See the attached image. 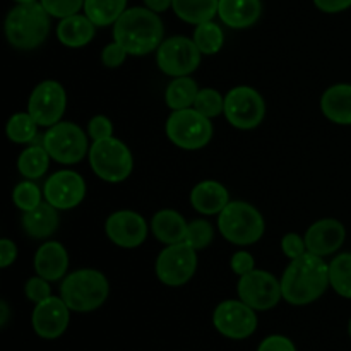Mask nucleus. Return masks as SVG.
Listing matches in <instances>:
<instances>
[{"mask_svg": "<svg viewBox=\"0 0 351 351\" xmlns=\"http://www.w3.org/2000/svg\"><path fill=\"white\" fill-rule=\"evenodd\" d=\"M329 287V264L321 256L305 252L293 259L281 278L283 300L291 305H308L319 300Z\"/></svg>", "mask_w": 351, "mask_h": 351, "instance_id": "nucleus-1", "label": "nucleus"}, {"mask_svg": "<svg viewBox=\"0 0 351 351\" xmlns=\"http://www.w3.org/2000/svg\"><path fill=\"white\" fill-rule=\"evenodd\" d=\"M163 23L147 7L127 9L113 24V40L129 55H147L163 43Z\"/></svg>", "mask_w": 351, "mask_h": 351, "instance_id": "nucleus-2", "label": "nucleus"}, {"mask_svg": "<svg viewBox=\"0 0 351 351\" xmlns=\"http://www.w3.org/2000/svg\"><path fill=\"white\" fill-rule=\"evenodd\" d=\"M50 17L41 2L17 3L5 17L7 41L17 50H34L48 38Z\"/></svg>", "mask_w": 351, "mask_h": 351, "instance_id": "nucleus-3", "label": "nucleus"}, {"mask_svg": "<svg viewBox=\"0 0 351 351\" xmlns=\"http://www.w3.org/2000/svg\"><path fill=\"white\" fill-rule=\"evenodd\" d=\"M110 295V283L96 269H79L65 276L60 287L62 300L72 312H93L101 307Z\"/></svg>", "mask_w": 351, "mask_h": 351, "instance_id": "nucleus-4", "label": "nucleus"}, {"mask_svg": "<svg viewBox=\"0 0 351 351\" xmlns=\"http://www.w3.org/2000/svg\"><path fill=\"white\" fill-rule=\"evenodd\" d=\"M218 228L230 243L242 247L259 242L266 230V223L252 204L233 201L219 213Z\"/></svg>", "mask_w": 351, "mask_h": 351, "instance_id": "nucleus-5", "label": "nucleus"}, {"mask_svg": "<svg viewBox=\"0 0 351 351\" xmlns=\"http://www.w3.org/2000/svg\"><path fill=\"white\" fill-rule=\"evenodd\" d=\"M89 165L101 180L119 184L132 173L134 160L129 147L115 137L95 141L89 147Z\"/></svg>", "mask_w": 351, "mask_h": 351, "instance_id": "nucleus-6", "label": "nucleus"}, {"mask_svg": "<svg viewBox=\"0 0 351 351\" xmlns=\"http://www.w3.org/2000/svg\"><path fill=\"white\" fill-rule=\"evenodd\" d=\"M168 139L185 151L202 149L213 137L211 119L195 108L175 110L167 120Z\"/></svg>", "mask_w": 351, "mask_h": 351, "instance_id": "nucleus-7", "label": "nucleus"}, {"mask_svg": "<svg viewBox=\"0 0 351 351\" xmlns=\"http://www.w3.org/2000/svg\"><path fill=\"white\" fill-rule=\"evenodd\" d=\"M197 250L187 242L167 245L156 259V276L171 288L184 287L192 280L197 269Z\"/></svg>", "mask_w": 351, "mask_h": 351, "instance_id": "nucleus-8", "label": "nucleus"}, {"mask_svg": "<svg viewBox=\"0 0 351 351\" xmlns=\"http://www.w3.org/2000/svg\"><path fill=\"white\" fill-rule=\"evenodd\" d=\"M43 147L50 158L62 165H75L88 153V137L79 125L72 122H58L43 136Z\"/></svg>", "mask_w": 351, "mask_h": 351, "instance_id": "nucleus-9", "label": "nucleus"}, {"mask_svg": "<svg viewBox=\"0 0 351 351\" xmlns=\"http://www.w3.org/2000/svg\"><path fill=\"white\" fill-rule=\"evenodd\" d=\"M225 113L230 125L240 130H250L261 125L266 115V103L261 93L249 86H239L225 96Z\"/></svg>", "mask_w": 351, "mask_h": 351, "instance_id": "nucleus-10", "label": "nucleus"}, {"mask_svg": "<svg viewBox=\"0 0 351 351\" xmlns=\"http://www.w3.org/2000/svg\"><path fill=\"white\" fill-rule=\"evenodd\" d=\"M201 55L194 40L187 36H171L158 47L156 64L163 74L170 77H184L199 67Z\"/></svg>", "mask_w": 351, "mask_h": 351, "instance_id": "nucleus-11", "label": "nucleus"}, {"mask_svg": "<svg viewBox=\"0 0 351 351\" xmlns=\"http://www.w3.org/2000/svg\"><path fill=\"white\" fill-rule=\"evenodd\" d=\"M237 291H239L240 300L245 302L256 312L271 311L283 298L281 281L263 269H254L240 276Z\"/></svg>", "mask_w": 351, "mask_h": 351, "instance_id": "nucleus-12", "label": "nucleus"}, {"mask_svg": "<svg viewBox=\"0 0 351 351\" xmlns=\"http://www.w3.org/2000/svg\"><path fill=\"white\" fill-rule=\"evenodd\" d=\"M213 324L216 331L228 339H247L256 332L257 315L242 300H225L215 308Z\"/></svg>", "mask_w": 351, "mask_h": 351, "instance_id": "nucleus-13", "label": "nucleus"}, {"mask_svg": "<svg viewBox=\"0 0 351 351\" xmlns=\"http://www.w3.org/2000/svg\"><path fill=\"white\" fill-rule=\"evenodd\" d=\"M67 106V95L60 82L43 81L33 89L27 101V112L38 125L51 127L62 120Z\"/></svg>", "mask_w": 351, "mask_h": 351, "instance_id": "nucleus-14", "label": "nucleus"}, {"mask_svg": "<svg viewBox=\"0 0 351 351\" xmlns=\"http://www.w3.org/2000/svg\"><path fill=\"white\" fill-rule=\"evenodd\" d=\"M43 195L53 208L67 211L84 201L86 182L75 171L60 170L45 182Z\"/></svg>", "mask_w": 351, "mask_h": 351, "instance_id": "nucleus-15", "label": "nucleus"}, {"mask_svg": "<svg viewBox=\"0 0 351 351\" xmlns=\"http://www.w3.org/2000/svg\"><path fill=\"white\" fill-rule=\"evenodd\" d=\"M71 322V308L62 297H50L40 302L31 315L34 332L43 339H57L67 331Z\"/></svg>", "mask_w": 351, "mask_h": 351, "instance_id": "nucleus-16", "label": "nucleus"}, {"mask_svg": "<svg viewBox=\"0 0 351 351\" xmlns=\"http://www.w3.org/2000/svg\"><path fill=\"white\" fill-rule=\"evenodd\" d=\"M105 233L117 247L136 249L147 239V223L139 213L117 211L106 219Z\"/></svg>", "mask_w": 351, "mask_h": 351, "instance_id": "nucleus-17", "label": "nucleus"}, {"mask_svg": "<svg viewBox=\"0 0 351 351\" xmlns=\"http://www.w3.org/2000/svg\"><path fill=\"white\" fill-rule=\"evenodd\" d=\"M346 239V230L341 221L332 218L319 219L305 233V243L308 252L315 256H329L341 249Z\"/></svg>", "mask_w": 351, "mask_h": 351, "instance_id": "nucleus-18", "label": "nucleus"}, {"mask_svg": "<svg viewBox=\"0 0 351 351\" xmlns=\"http://www.w3.org/2000/svg\"><path fill=\"white\" fill-rule=\"evenodd\" d=\"M34 269L47 281H58L69 269V254L58 242H47L36 250Z\"/></svg>", "mask_w": 351, "mask_h": 351, "instance_id": "nucleus-19", "label": "nucleus"}, {"mask_svg": "<svg viewBox=\"0 0 351 351\" xmlns=\"http://www.w3.org/2000/svg\"><path fill=\"white\" fill-rule=\"evenodd\" d=\"M191 204L204 216L219 215L230 204V195L225 185L215 180H204L191 192Z\"/></svg>", "mask_w": 351, "mask_h": 351, "instance_id": "nucleus-20", "label": "nucleus"}, {"mask_svg": "<svg viewBox=\"0 0 351 351\" xmlns=\"http://www.w3.org/2000/svg\"><path fill=\"white\" fill-rule=\"evenodd\" d=\"M263 12L261 0H219L218 16L228 27L243 29L257 23Z\"/></svg>", "mask_w": 351, "mask_h": 351, "instance_id": "nucleus-21", "label": "nucleus"}, {"mask_svg": "<svg viewBox=\"0 0 351 351\" xmlns=\"http://www.w3.org/2000/svg\"><path fill=\"white\" fill-rule=\"evenodd\" d=\"M326 119L338 125H351V84H335L321 98Z\"/></svg>", "mask_w": 351, "mask_h": 351, "instance_id": "nucleus-22", "label": "nucleus"}, {"mask_svg": "<svg viewBox=\"0 0 351 351\" xmlns=\"http://www.w3.org/2000/svg\"><path fill=\"white\" fill-rule=\"evenodd\" d=\"M96 24L88 16L74 14L62 19L57 26V38L69 48L86 47L95 38Z\"/></svg>", "mask_w": 351, "mask_h": 351, "instance_id": "nucleus-23", "label": "nucleus"}, {"mask_svg": "<svg viewBox=\"0 0 351 351\" xmlns=\"http://www.w3.org/2000/svg\"><path fill=\"white\" fill-rule=\"evenodd\" d=\"M189 223L185 221L180 213L173 209H161L151 219V232L160 242L171 245V243L185 242Z\"/></svg>", "mask_w": 351, "mask_h": 351, "instance_id": "nucleus-24", "label": "nucleus"}, {"mask_svg": "<svg viewBox=\"0 0 351 351\" xmlns=\"http://www.w3.org/2000/svg\"><path fill=\"white\" fill-rule=\"evenodd\" d=\"M58 209L53 208L50 202H41L33 211L24 213L23 228L33 239H47L53 235L58 228Z\"/></svg>", "mask_w": 351, "mask_h": 351, "instance_id": "nucleus-25", "label": "nucleus"}, {"mask_svg": "<svg viewBox=\"0 0 351 351\" xmlns=\"http://www.w3.org/2000/svg\"><path fill=\"white\" fill-rule=\"evenodd\" d=\"M219 0H173L175 14L189 24H202L213 21L218 14Z\"/></svg>", "mask_w": 351, "mask_h": 351, "instance_id": "nucleus-26", "label": "nucleus"}, {"mask_svg": "<svg viewBox=\"0 0 351 351\" xmlns=\"http://www.w3.org/2000/svg\"><path fill=\"white\" fill-rule=\"evenodd\" d=\"M127 10V0H84V14L96 26H110Z\"/></svg>", "mask_w": 351, "mask_h": 351, "instance_id": "nucleus-27", "label": "nucleus"}, {"mask_svg": "<svg viewBox=\"0 0 351 351\" xmlns=\"http://www.w3.org/2000/svg\"><path fill=\"white\" fill-rule=\"evenodd\" d=\"M199 88L195 84L194 79L189 75L184 77H175L173 81L168 84L167 93H165V101L171 110H185L194 106L195 98H197Z\"/></svg>", "mask_w": 351, "mask_h": 351, "instance_id": "nucleus-28", "label": "nucleus"}, {"mask_svg": "<svg viewBox=\"0 0 351 351\" xmlns=\"http://www.w3.org/2000/svg\"><path fill=\"white\" fill-rule=\"evenodd\" d=\"M48 165H50V154L45 149L43 144L26 147L17 158V170L27 180H36L43 177L48 170Z\"/></svg>", "mask_w": 351, "mask_h": 351, "instance_id": "nucleus-29", "label": "nucleus"}, {"mask_svg": "<svg viewBox=\"0 0 351 351\" xmlns=\"http://www.w3.org/2000/svg\"><path fill=\"white\" fill-rule=\"evenodd\" d=\"M329 285L343 298L351 300V254H339L329 264Z\"/></svg>", "mask_w": 351, "mask_h": 351, "instance_id": "nucleus-30", "label": "nucleus"}, {"mask_svg": "<svg viewBox=\"0 0 351 351\" xmlns=\"http://www.w3.org/2000/svg\"><path fill=\"white\" fill-rule=\"evenodd\" d=\"M192 40H194V43L197 45L201 53L215 55L223 48L225 34H223V29L218 26V24L213 23V21H208V23L197 24Z\"/></svg>", "mask_w": 351, "mask_h": 351, "instance_id": "nucleus-31", "label": "nucleus"}, {"mask_svg": "<svg viewBox=\"0 0 351 351\" xmlns=\"http://www.w3.org/2000/svg\"><path fill=\"white\" fill-rule=\"evenodd\" d=\"M38 127L40 125H38L36 120L31 117L29 112L26 113L21 112L10 117L9 122H7L5 132H7V137H9L12 143L26 144V143H31V141L36 137Z\"/></svg>", "mask_w": 351, "mask_h": 351, "instance_id": "nucleus-32", "label": "nucleus"}, {"mask_svg": "<svg viewBox=\"0 0 351 351\" xmlns=\"http://www.w3.org/2000/svg\"><path fill=\"white\" fill-rule=\"evenodd\" d=\"M194 108L206 115L208 119H215L225 110V98L216 89L204 88L199 89L197 98L194 101Z\"/></svg>", "mask_w": 351, "mask_h": 351, "instance_id": "nucleus-33", "label": "nucleus"}, {"mask_svg": "<svg viewBox=\"0 0 351 351\" xmlns=\"http://www.w3.org/2000/svg\"><path fill=\"white\" fill-rule=\"evenodd\" d=\"M12 201L21 211H33L34 208L41 204V191L36 184L26 180L16 185L12 192Z\"/></svg>", "mask_w": 351, "mask_h": 351, "instance_id": "nucleus-34", "label": "nucleus"}, {"mask_svg": "<svg viewBox=\"0 0 351 351\" xmlns=\"http://www.w3.org/2000/svg\"><path fill=\"white\" fill-rule=\"evenodd\" d=\"M213 239H215V230H213L209 221H206V219H194V221L189 223L185 242L194 247L195 250L206 249L208 245H211Z\"/></svg>", "mask_w": 351, "mask_h": 351, "instance_id": "nucleus-35", "label": "nucleus"}, {"mask_svg": "<svg viewBox=\"0 0 351 351\" xmlns=\"http://www.w3.org/2000/svg\"><path fill=\"white\" fill-rule=\"evenodd\" d=\"M41 5L47 9L51 17L65 19V17L77 14L84 7V0H41Z\"/></svg>", "mask_w": 351, "mask_h": 351, "instance_id": "nucleus-36", "label": "nucleus"}, {"mask_svg": "<svg viewBox=\"0 0 351 351\" xmlns=\"http://www.w3.org/2000/svg\"><path fill=\"white\" fill-rule=\"evenodd\" d=\"M48 283H50V281H47L41 276L29 278V280L26 281V287H24V293H26L27 300H31L33 304H40V302L50 298L51 288Z\"/></svg>", "mask_w": 351, "mask_h": 351, "instance_id": "nucleus-37", "label": "nucleus"}, {"mask_svg": "<svg viewBox=\"0 0 351 351\" xmlns=\"http://www.w3.org/2000/svg\"><path fill=\"white\" fill-rule=\"evenodd\" d=\"M281 250H283L285 256L290 261L298 259V257L304 256L307 250V243H305V239H302L298 233H287L281 240Z\"/></svg>", "mask_w": 351, "mask_h": 351, "instance_id": "nucleus-38", "label": "nucleus"}, {"mask_svg": "<svg viewBox=\"0 0 351 351\" xmlns=\"http://www.w3.org/2000/svg\"><path fill=\"white\" fill-rule=\"evenodd\" d=\"M88 134L91 136L93 141H103L108 139V137H113V125L112 122H110L108 117H93L88 123Z\"/></svg>", "mask_w": 351, "mask_h": 351, "instance_id": "nucleus-39", "label": "nucleus"}, {"mask_svg": "<svg viewBox=\"0 0 351 351\" xmlns=\"http://www.w3.org/2000/svg\"><path fill=\"white\" fill-rule=\"evenodd\" d=\"M127 55H129V53L125 51V48H123L122 45L117 43V41H113V43L106 45V47L103 48L101 62H103V65H105V67L117 69V67H120L123 62H125Z\"/></svg>", "mask_w": 351, "mask_h": 351, "instance_id": "nucleus-40", "label": "nucleus"}, {"mask_svg": "<svg viewBox=\"0 0 351 351\" xmlns=\"http://www.w3.org/2000/svg\"><path fill=\"white\" fill-rule=\"evenodd\" d=\"M257 351H297V348H295L293 341L287 336L273 335L261 341Z\"/></svg>", "mask_w": 351, "mask_h": 351, "instance_id": "nucleus-41", "label": "nucleus"}, {"mask_svg": "<svg viewBox=\"0 0 351 351\" xmlns=\"http://www.w3.org/2000/svg\"><path fill=\"white\" fill-rule=\"evenodd\" d=\"M230 266H232L233 273L239 274V276H243V274L250 273V271L256 269V261H254V257L250 256L249 252H243V250H240V252H237L235 256L232 257V263H230Z\"/></svg>", "mask_w": 351, "mask_h": 351, "instance_id": "nucleus-42", "label": "nucleus"}, {"mask_svg": "<svg viewBox=\"0 0 351 351\" xmlns=\"http://www.w3.org/2000/svg\"><path fill=\"white\" fill-rule=\"evenodd\" d=\"M17 259V247L12 240L2 239L0 240V267H9L14 261Z\"/></svg>", "mask_w": 351, "mask_h": 351, "instance_id": "nucleus-43", "label": "nucleus"}, {"mask_svg": "<svg viewBox=\"0 0 351 351\" xmlns=\"http://www.w3.org/2000/svg\"><path fill=\"white\" fill-rule=\"evenodd\" d=\"M314 3L319 10L328 14L343 12L351 7V0H314Z\"/></svg>", "mask_w": 351, "mask_h": 351, "instance_id": "nucleus-44", "label": "nucleus"}, {"mask_svg": "<svg viewBox=\"0 0 351 351\" xmlns=\"http://www.w3.org/2000/svg\"><path fill=\"white\" fill-rule=\"evenodd\" d=\"M144 3H146L147 9H151L153 12L158 14V12H165L168 7H171L173 0H144Z\"/></svg>", "mask_w": 351, "mask_h": 351, "instance_id": "nucleus-45", "label": "nucleus"}, {"mask_svg": "<svg viewBox=\"0 0 351 351\" xmlns=\"http://www.w3.org/2000/svg\"><path fill=\"white\" fill-rule=\"evenodd\" d=\"M9 315H10L9 305H7L5 300H2L0 302V328H5L7 321H9Z\"/></svg>", "mask_w": 351, "mask_h": 351, "instance_id": "nucleus-46", "label": "nucleus"}, {"mask_svg": "<svg viewBox=\"0 0 351 351\" xmlns=\"http://www.w3.org/2000/svg\"><path fill=\"white\" fill-rule=\"evenodd\" d=\"M17 3H31V2H36V0H14Z\"/></svg>", "mask_w": 351, "mask_h": 351, "instance_id": "nucleus-47", "label": "nucleus"}, {"mask_svg": "<svg viewBox=\"0 0 351 351\" xmlns=\"http://www.w3.org/2000/svg\"><path fill=\"white\" fill-rule=\"evenodd\" d=\"M348 332H350V338H351V319H350V324H348Z\"/></svg>", "mask_w": 351, "mask_h": 351, "instance_id": "nucleus-48", "label": "nucleus"}]
</instances>
